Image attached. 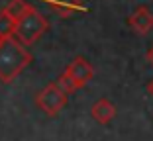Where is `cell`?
<instances>
[{"label": "cell", "mask_w": 153, "mask_h": 141, "mask_svg": "<svg viewBox=\"0 0 153 141\" xmlns=\"http://www.w3.org/2000/svg\"><path fill=\"white\" fill-rule=\"evenodd\" d=\"M67 96L69 94H65L55 82H51V84H47L43 90L37 92L36 106L47 116H57L59 112L67 106Z\"/></svg>", "instance_id": "3"}, {"label": "cell", "mask_w": 153, "mask_h": 141, "mask_svg": "<svg viewBox=\"0 0 153 141\" xmlns=\"http://www.w3.org/2000/svg\"><path fill=\"white\" fill-rule=\"evenodd\" d=\"M32 63V53L16 37L2 39L0 43V80L10 84Z\"/></svg>", "instance_id": "1"}, {"label": "cell", "mask_w": 153, "mask_h": 141, "mask_svg": "<svg viewBox=\"0 0 153 141\" xmlns=\"http://www.w3.org/2000/svg\"><path fill=\"white\" fill-rule=\"evenodd\" d=\"M90 116H92L94 122L106 125V123H110L114 118H116V106H114L108 98H100V100H96L94 104H92Z\"/></svg>", "instance_id": "6"}, {"label": "cell", "mask_w": 153, "mask_h": 141, "mask_svg": "<svg viewBox=\"0 0 153 141\" xmlns=\"http://www.w3.org/2000/svg\"><path fill=\"white\" fill-rule=\"evenodd\" d=\"M47 30H49V22L32 6V8L16 22L14 37H16L20 43H24L26 47H30V45H33L36 41H39L41 35H43Z\"/></svg>", "instance_id": "2"}, {"label": "cell", "mask_w": 153, "mask_h": 141, "mask_svg": "<svg viewBox=\"0 0 153 141\" xmlns=\"http://www.w3.org/2000/svg\"><path fill=\"white\" fill-rule=\"evenodd\" d=\"M145 59H147V63H149V65L153 67V45H151V47L147 49V55H145Z\"/></svg>", "instance_id": "11"}, {"label": "cell", "mask_w": 153, "mask_h": 141, "mask_svg": "<svg viewBox=\"0 0 153 141\" xmlns=\"http://www.w3.org/2000/svg\"><path fill=\"white\" fill-rule=\"evenodd\" d=\"M0 43H2V39H0Z\"/></svg>", "instance_id": "13"}, {"label": "cell", "mask_w": 153, "mask_h": 141, "mask_svg": "<svg viewBox=\"0 0 153 141\" xmlns=\"http://www.w3.org/2000/svg\"><path fill=\"white\" fill-rule=\"evenodd\" d=\"M63 73L73 78L76 88H82V86L88 84L90 78L94 77V69H92V65H90L85 57H75V59L67 65V69H65Z\"/></svg>", "instance_id": "4"}, {"label": "cell", "mask_w": 153, "mask_h": 141, "mask_svg": "<svg viewBox=\"0 0 153 141\" xmlns=\"http://www.w3.org/2000/svg\"><path fill=\"white\" fill-rule=\"evenodd\" d=\"M30 8H32V6L27 4L26 0H12V2H10V4L4 8V12H8L10 16H12V18L18 22V20L22 18V16H24V14H26Z\"/></svg>", "instance_id": "9"}, {"label": "cell", "mask_w": 153, "mask_h": 141, "mask_svg": "<svg viewBox=\"0 0 153 141\" xmlns=\"http://www.w3.org/2000/svg\"><path fill=\"white\" fill-rule=\"evenodd\" d=\"M128 26L135 35H147L153 30V14L147 6H137L128 18Z\"/></svg>", "instance_id": "5"}, {"label": "cell", "mask_w": 153, "mask_h": 141, "mask_svg": "<svg viewBox=\"0 0 153 141\" xmlns=\"http://www.w3.org/2000/svg\"><path fill=\"white\" fill-rule=\"evenodd\" d=\"M147 92H149V96H153V80L147 84Z\"/></svg>", "instance_id": "12"}, {"label": "cell", "mask_w": 153, "mask_h": 141, "mask_svg": "<svg viewBox=\"0 0 153 141\" xmlns=\"http://www.w3.org/2000/svg\"><path fill=\"white\" fill-rule=\"evenodd\" d=\"M14 30H16V20L10 16L8 12H0V39H8L14 37Z\"/></svg>", "instance_id": "8"}, {"label": "cell", "mask_w": 153, "mask_h": 141, "mask_svg": "<svg viewBox=\"0 0 153 141\" xmlns=\"http://www.w3.org/2000/svg\"><path fill=\"white\" fill-rule=\"evenodd\" d=\"M53 82H55V84H57V86L65 92V94H73L75 90H79V88H76V84L73 82V78L69 77V75H65V73H61Z\"/></svg>", "instance_id": "10"}, {"label": "cell", "mask_w": 153, "mask_h": 141, "mask_svg": "<svg viewBox=\"0 0 153 141\" xmlns=\"http://www.w3.org/2000/svg\"><path fill=\"white\" fill-rule=\"evenodd\" d=\"M49 8L61 18H71L76 12H85V2L82 0H49Z\"/></svg>", "instance_id": "7"}]
</instances>
